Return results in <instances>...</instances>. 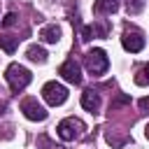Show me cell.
Here are the masks:
<instances>
[{
  "label": "cell",
  "instance_id": "cell-1",
  "mask_svg": "<svg viewBox=\"0 0 149 149\" xmlns=\"http://www.w3.org/2000/svg\"><path fill=\"white\" fill-rule=\"evenodd\" d=\"M5 79H7L9 88H12L14 93H19V91H23V88L33 81V74H30L28 68H23V65H19V63H12V65L5 70Z\"/></svg>",
  "mask_w": 149,
  "mask_h": 149
},
{
  "label": "cell",
  "instance_id": "cell-2",
  "mask_svg": "<svg viewBox=\"0 0 149 149\" xmlns=\"http://www.w3.org/2000/svg\"><path fill=\"white\" fill-rule=\"evenodd\" d=\"M56 133H58V137L63 142H72V140H79L86 133V123L81 119H77V116H68L56 126Z\"/></svg>",
  "mask_w": 149,
  "mask_h": 149
},
{
  "label": "cell",
  "instance_id": "cell-3",
  "mask_svg": "<svg viewBox=\"0 0 149 149\" xmlns=\"http://www.w3.org/2000/svg\"><path fill=\"white\" fill-rule=\"evenodd\" d=\"M84 65H86V70H88L93 77H98V74H105V72H107L109 58H107L105 49H91V51L84 56Z\"/></svg>",
  "mask_w": 149,
  "mask_h": 149
},
{
  "label": "cell",
  "instance_id": "cell-4",
  "mask_svg": "<svg viewBox=\"0 0 149 149\" xmlns=\"http://www.w3.org/2000/svg\"><path fill=\"white\" fill-rule=\"evenodd\" d=\"M42 98L47 100V105L58 107V105H63L68 100V88L63 84H58V81H47L42 86Z\"/></svg>",
  "mask_w": 149,
  "mask_h": 149
},
{
  "label": "cell",
  "instance_id": "cell-5",
  "mask_svg": "<svg viewBox=\"0 0 149 149\" xmlns=\"http://www.w3.org/2000/svg\"><path fill=\"white\" fill-rule=\"evenodd\" d=\"M21 112H23V116L30 119V121H44V119L49 116V112H47L35 98H23V100H21Z\"/></svg>",
  "mask_w": 149,
  "mask_h": 149
},
{
  "label": "cell",
  "instance_id": "cell-6",
  "mask_svg": "<svg viewBox=\"0 0 149 149\" xmlns=\"http://www.w3.org/2000/svg\"><path fill=\"white\" fill-rule=\"evenodd\" d=\"M121 44H123V49H126V51L137 54V51H142V47H144V37H142V33H140V30L130 28V30H126V33L121 35Z\"/></svg>",
  "mask_w": 149,
  "mask_h": 149
},
{
  "label": "cell",
  "instance_id": "cell-7",
  "mask_svg": "<svg viewBox=\"0 0 149 149\" xmlns=\"http://www.w3.org/2000/svg\"><path fill=\"white\" fill-rule=\"evenodd\" d=\"M58 74L70 81V84H81V72H79V65L74 63V58H68L61 68H58Z\"/></svg>",
  "mask_w": 149,
  "mask_h": 149
},
{
  "label": "cell",
  "instance_id": "cell-8",
  "mask_svg": "<svg viewBox=\"0 0 149 149\" xmlns=\"http://www.w3.org/2000/svg\"><path fill=\"white\" fill-rule=\"evenodd\" d=\"M81 107L86 112H98L100 109V93L93 91V88H86L81 93Z\"/></svg>",
  "mask_w": 149,
  "mask_h": 149
},
{
  "label": "cell",
  "instance_id": "cell-9",
  "mask_svg": "<svg viewBox=\"0 0 149 149\" xmlns=\"http://www.w3.org/2000/svg\"><path fill=\"white\" fill-rule=\"evenodd\" d=\"M40 40L47 42V44H56V42L61 40V28H58L56 23H47V26H42V30H40Z\"/></svg>",
  "mask_w": 149,
  "mask_h": 149
},
{
  "label": "cell",
  "instance_id": "cell-10",
  "mask_svg": "<svg viewBox=\"0 0 149 149\" xmlns=\"http://www.w3.org/2000/svg\"><path fill=\"white\" fill-rule=\"evenodd\" d=\"M119 9V0H95L93 2V12L98 16H105V14H114Z\"/></svg>",
  "mask_w": 149,
  "mask_h": 149
},
{
  "label": "cell",
  "instance_id": "cell-11",
  "mask_svg": "<svg viewBox=\"0 0 149 149\" xmlns=\"http://www.w3.org/2000/svg\"><path fill=\"white\" fill-rule=\"evenodd\" d=\"M26 56H28L33 63H44V61H47V51H44L40 44H30V47L26 49Z\"/></svg>",
  "mask_w": 149,
  "mask_h": 149
},
{
  "label": "cell",
  "instance_id": "cell-12",
  "mask_svg": "<svg viewBox=\"0 0 149 149\" xmlns=\"http://www.w3.org/2000/svg\"><path fill=\"white\" fill-rule=\"evenodd\" d=\"M19 40L21 37H12V35H0V49L7 51V54H14L16 47H19Z\"/></svg>",
  "mask_w": 149,
  "mask_h": 149
},
{
  "label": "cell",
  "instance_id": "cell-13",
  "mask_svg": "<svg viewBox=\"0 0 149 149\" xmlns=\"http://www.w3.org/2000/svg\"><path fill=\"white\" fill-rule=\"evenodd\" d=\"M126 105H130V95H126V93H116V95L112 98V102H109V112H116L119 107H126Z\"/></svg>",
  "mask_w": 149,
  "mask_h": 149
},
{
  "label": "cell",
  "instance_id": "cell-14",
  "mask_svg": "<svg viewBox=\"0 0 149 149\" xmlns=\"http://www.w3.org/2000/svg\"><path fill=\"white\" fill-rule=\"evenodd\" d=\"M93 37H107L109 35V23L107 21H93Z\"/></svg>",
  "mask_w": 149,
  "mask_h": 149
},
{
  "label": "cell",
  "instance_id": "cell-15",
  "mask_svg": "<svg viewBox=\"0 0 149 149\" xmlns=\"http://www.w3.org/2000/svg\"><path fill=\"white\" fill-rule=\"evenodd\" d=\"M135 84H137V86H147V84H149V63H147L142 70H137V74H135Z\"/></svg>",
  "mask_w": 149,
  "mask_h": 149
},
{
  "label": "cell",
  "instance_id": "cell-16",
  "mask_svg": "<svg viewBox=\"0 0 149 149\" xmlns=\"http://www.w3.org/2000/svg\"><path fill=\"white\" fill-rule=\"evenodd\" d=\"M126 9H128V14L135 16L144 9V0H126Z\"/></svg>",
  "mask_w": 149,
  "mask_h": 149
},
{
  "label": "cell",
  "instance_id": "cell-17",
  "mask_svg": "<svg viewBox=\"0 0 149 149\" xmlns=\"http://www.w3.org/2000/svg\"><path fill=\"white\" fill-rule=\"evenodd\" d=\"M14 23H16V14H14V12L5 14V19H2V26H5V28H9V26H14Z\"/></svg>",
  "mask_w": 149,
  "mask_h": 149
},
{
  "label": "cell",
  "instance_id": "cell-18",
  "mask_svg": "<svg viewBox=\"0 0 149 149\" xmlns=\"http://www.w3.org/2000/svg\"><path fill=\"white\" fill-rule=\"evenodd\" d=\"M137 105H140V109H142V112H147V114H149V95L140 98V102H137Z\"/></svg>",
  "mask_w": 149,
  "mask_h": 149
},
{
  "label": "cell",
  "instance_id": "cell-19",
  "mask_svg": "<svg viewBox=\"0 0 149 149\" xmlns=\"http://www.w3.org/2000/svg\"><path fill=\"white\" fill-rule=\"evenodd\" d=\"M144 135H147V140H149V123H147V128H144Z\"/></svg>",
  "mask_w": 149,
  "mask_h": 149
}]
</instances>
